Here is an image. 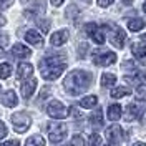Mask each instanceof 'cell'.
I'll list each match as a JSON object with an SVG mask.
<instances>
[{
	"label": "cell",
	"instance_id": "24",
	"mask_svg": "<svg viewBox=\"0 0 146 146\" xmlns=\"http://www.w3.org/2000/svg\"><path fill=\"white\" fill-rule=\"evenodd\" d=\"M129 93H131L129 88H126V86H118V88L111 90V96L113 98H123V96H128Z\"/></svg>",
	"mask_w": 146,
	"mask_h": 146
},
{
	"label": "cell",
	"instance_id": "21",
	"mask_svg": "<svg viewBox=\"0 0 146 146\" xmlns=\"http://www.w3.org/2000/svg\"><path fill=\"white\" fill-rule=\"evenodd\" d=\"M96 103H98V98H96L95 95H90V96L82 98L80 106H82V108H95V106H96Z\"/></svg>",
	"mask_w": 146,
	"mask_h": 146
},
{
	"label": "cell",
	"instance_id": "29",
	"mask_svg": "<svg viewBox=\"0 0 146 146\" xmlns=\"http://www.w3.org/2000/svg\"><path fill=\"white\" fill-rule=\"evenodd\" d=\"M38 27L42 28L43 33H46V32L50 30V22H48V20H40V22H38Z\"/></svg>",
	"mask_w": 146,
	"mask_h": 146
},
{
	"label": "cell",
	"instance_id": "12",
	"mask_svg": "<svg viewBox=\"0 0 146 146\" xmlns=\"http://www.w3.org/2000/svg\"><path fill=\"white\" fill-rule=\"evenodd\" d=\"M68 42V30H58L50 36V43L53 46H60Z\"/></svg>",
	"mask_w": 146,
	"mask_h": 146
},
{
	"label": "cell",
	"instance_id": "35",
	"mask_svg": "<svg viewBox=\"0 0 146 146\" xmlns=\"http://www.w3.org/2000/svg\"><path fill=\"white\" fill-rule=\"evenodd\" d=\"M48 91H50V88H43V91L40 93V100H43V98H46V95H48Z\"/></svg>",
	"mask_w": 146,
	"mask_h": 146
},
{
	"label": "cell",
	"instance_id": "7",
	"mask_svg": "<svg viewBox=\"0 0 146 146\" xmlns=\"http://www.w3.org/2000/svg\"><path fill=\"white\" fill-rule=\"evenodd\" d=\"M116 62V55L113 52H96L93 55V63L100 66H108Z\"/></svg>",
	"mask_w": 146,
	"mask_h": 146
},
{
	"label": "cell",
	"instance_id": "17",
	"mask_svg": "<svg viewBox=\"0 0 146 146\" xmlns=\"http://www.w3.org/2000/svg\"><path fill=\"white\" fill-rule=\"evenodd\" d=\"M32 73H33V66L30 63H20L17 68V76L20 80H25L28 76H32Z\"/></svg>",
	"mask_w": 146,
	"mask_h": 146
},
{
	"label": "cell",
	"instance_id": "28",
	"mask_svg": "<svg viewBox=\"0 0 146 146\" xmlns=\"http://www.w3.org/2000/svg\"><path fill=\"white\" fill-rule=\"evenodd\" d=\"M72 146H85V141H83V138L80 135H75L72 138Z\"/></svg>",
	"mask_w": 146,
	"mask_h": 146
},
{
	"label": "cell",
	"instance_id": "1",
	"mask_svg": "<svg viewBox=\"0 0 146 146\" xmlns=\"http://www.w3.org/2000/svg\"><path fill=\"white\" fill-rule=\"evenodd\" d=\"M91 85V73L85 72V70H73L68 73V76L65 78L63 86L68 95H82L83 91L88 90Z\"/></svg>",
	"mask_w": 146,
	"mask_h": 146
},
{
	"label": "cell",
	"instance_id": "5",
	"mask_svg": "<svg viewBox=\"0 0 146 146\" xmlns=\"http://www.w3.org/2000/svg\"><path fill=\"white\" fill-rule=\"evenodd\" d=\"M12 125H13V129L17 131V133H25L30 125H32V119L28 116L27 113H15V115H12Z\"/></svg>",
	"mask_w": 146,
	"mask_h": 146
},
{
	"label": "cell",
	"instance_id": "30",
	"mask_svg": "<svg viewBox=\"0 0 146 146\" xmlns=\"http://www.w3.org/2000/svg\"><path fill=\"white\" fill-rule=\"evenodd\" d=\"M7 45H9V36L0 32V48H2V46H7Z\"/></svg>",
	"mask_w": 146,
	"mask_h": 146
},
{
	"label": "cell",
	"instance_id": "14",
	"mask_svg": "<svg viewBox=\"0 0 146 146\" xmlns=\"http://www.w3.org/2000/svg\"><path fill=\"white\" fill-rule=\"evenodd\" d=\"M12 55L17 56V58H28L32 55V50L28 46H25L23 43H15L13 48H12Z\"/></svg>",
	"mask_w": 146,
	"mask_h": 146
},
{
	"label": "cell",
	"instance_id": "10",
	"mask_svg": "<svg viewBox=\"0 0 146 146\" xmlns=\"http://www.w3.org/2000/svg\"><path fill=\"white\" fill-rule=\"evenodd\" d=\"M141 113H143V108L136 105V103H131V105H128L126 106V111H125V118L128 121H133V119H138L141 116Z\"/></svg>",
	"mask_w": 146,
	"mask_h": 146
},
{
	"label": "cell",
	"instance_id": "32",
	"mask_svg": "<svg viewBox=\"0 0 146 146\" xmlns=\"http://www.w3.org/2000/svg\"><path fill=\"white\" fill-rule=\"evenodd\" d=\"M0 146H20V145H18L17 139H10V141H5V143H2Z\"/></svg>",
	"mask_w": 146,
	"mask_h": 146
},
{
	"label": "cell",
	"instance_id": "20",
	"mask_svg": "<svg viewBox=\"0 0 146 146\" xmlns=\"http://www.w3.org/2000/svg\"><path fill=\"white\" fill-rule=\"evenodd\" d=\"M119 118H121V106L119 105H111L108 108V119L118 121Z\"/></svg>",
	"mask_w": 146,
	"mask_h": 146
},
{
	"label": "cell",
	"instance_id": "31",
	"mask_svg": "<svg viewBox=\"0 0 146 146\" xmlns=\"http://www.w3.org/2000/svg\"><path fill=\"white\" fill-rule=\"evenodd\" d=\"M5 136H7V126H5L3 121H0V139L5 138Z\"/></svg>",
	"mask_w": 146,
	"mask_h": 146
},
{
	"label": "cell",
	"instance_id": "6",
	"mask_svg": "<svg viewBox=\"0 0 146 146\" xmlns=\"http://www.w3.org/2000/svg\"><path fill=\"white\" fill-rule=\"evenodd\" d=\"M108 27H110V42L116 48H123L125 40H126L125 30H121V27H118V25H108Z\"/></svg>",
	"mask_w": 146,
	"mask_h": 146
},
{
	"label": "cell",
	"instance_id": "43",
	"mask_svg": "<svg viewBox=\"0 0 146 146\" xmlns=\"http://www.w3.org/2000/svg\"><path fill=\"white\" fill-rule=\"evenodd\" d=\"M83 2H86V3H90V2H91V0H83Z\"/></svg>",
	"mask_w": 146,
	"mask_h": 146
},
{
	"label": "cell",
	"instance_id": "8",
	"mask_svg": "<svg viewBox=\"0 0 146 146\" xmlns=\"http://www.w3.org/2000/svg\"><path fill=\"white\" fill-rule=\"evenodd\" d=\"M85 30H86V33H88L98 45H103V43H105V40H106V38H105V32H103V28H100L96 23H88Z\"/></svg>",
	"mask_w": 146,
	"mask_h": 146
},
{
	"label": "cell",
	"instance_id": "25",
	"mask_svg": "<svg viewBox=\"0 0 146 146\" xmlns=\"http://www.w3.org/2000/svg\"><path fill=\"white\" fill-rule=\"evenodd\" d=\"M10 73H12V66H10V63H2L0 65V78H9Z\"/></svg>",
	"mask_w": 146,
	"mask_h": 146
},
{
	"label": "cell",
	"instance_id": "33",
	"mask_svg": "<svg viewBox=\"0 0 146 146\" xmlns=\"http://www.w3.org/2000/svg\"><path fill=\"white\" fill-rule=\"evenodd\" d=\"M113 3V0H98V5L100 7H110Z\"/></svg>",
	"mask_w": 146,
	"mask_h": 146
},
{
	"label": "cell",
	"instance_id": "44",
	"mask_svg": "<svg viewBox=\"0 0 146 146\" xmlns=\"http://www.w3.org/2000/svg\"><path fill=\"white\" fill-rule=\"evenodd\" d=\"M0 90H2V86H0Z\"/></svg>",
	"mask_w": 146,
	"mask_h": 146
},
{
	"label": "cell",
	"instance_id": "22",
	"mask_svg": "<svg viewBox=\"0 0 146 146\" xmlns=\"http://www.w3.org/2000/svg\"><path fill=\"white\" fill-rule=\"evenodd\" d=\"M116 83V76L113 73H103L101 75V86H113Z\"/></svg>",
	"mask_w": 146,
	"mask_h": 146
},
{
	"label": "cell",
	"instance_id": "39",
	"mask_svg": "<svg viewBox=\"0 0 146 146\" xmlns=\"http://www.w3.org/2000/svg\"><path fill=\"white\" fill-rule=\"evenodd\" d=\"M133 146H146V145H145V143H141V141H138V143H135Z\"/></svg>",
	"mask_w": 146,
	"mask_h": 146
},
{
	"label": "cell",
	"instance_id": "37",
	"mask_svg": "<svg viewBox=\"0 0 146 146\" xmlns=\"http://www.w3.org/2000/svg\"><path fill=\"white\" fill-rule=\"evenodd\" d=\"M5 23H7V18L3 17V15H0V27H3Z\"/></svg>",
	"mask_w": 146,
	"mask_h": 146
},
{
	"label": "cell",
	"instance_id": "27",
	"mask_svg": "<svg viewBox=\"0 0 146 146\" xmlns=\"http://www.w3.org/2000/svg\"><path fill=\"white\" fill-rule=\"evenodd\" d=\"M136 98L138 100H146V85H139L136 88Z\"/></svg>",
	"mask_w": 146,
	"mask_h": 146
},
{
	"label": "cell",
	"instance_id": "38",
	"mask_svg": "<svg viewBox=\"0 0 146 146\" xmlns=\"http://www.w3.org/2000/svg\"><path fill=\"white\" fill-rule=\"evenodd\" d=\"M125 5H131V3H135V0H121Z\"/></svg>",
	"mask_w": 146,
	"mask_h": 146
},
{
	"label": "cell",
	"instance_id": "41",
	"mask_svg": "<svg viewBox=\"0 0 146 146\" xmlns=\"http://www.w3.org/2000/svg\"><path fill=\"white\" fill-rule=\"evenodd\" d=\"M143 10H145V12H146V2H145V5H143Z\"/></svg>",
	"mask_w": 146,
	"mask_h": 146
},
{
	"label": "cell",
	"instance_id": "4",
	"mask_svg": "<svg viewBox=\"0 0 146 146\" xmlns=\"http://www.w3.org/2000/svg\"><path fill=\"white\" fill-rule=\"evenodd\" d=\"M46 113L55 119H65L68 116V113H70V110L65 106L62 101L58 100H53L48 103V106H46Z\"/></svg>",
	"mask_w": 146,
	"mask_h": 146
},
{
	"label": "cell",
	"instance_id": "36",
	"mask_svg": "<svg viewBox=\"0 0 146 146\" xmlns=\"http://www.w3.org/2000/svg\"><path fill=\"white\" fill-rule=\"evenodd\" d=\"M50 2H52V5H53V7H60V5L63 3V0H50Z\"/></svg>",
	"mask_w": 146,
	"mask_h": 146
},
{
	"label": "cell",
	"instance_id": "23",
	"mask_svg": "<svg viewBox=\"0 0 146 146\" xmlns=\"http://www.w3.org/2000/svg\"><path fill=\"white\" fill-rule=\"evenodd\" d=\"M25 146H45V139L40 135H35V136H30L25 141Z\"/></svg>",
	"mask_w": 146,
	"mask_h": 146
},
{
	"label": "cell",
	"instance_id": "13",
	"mask_svg": "<svg viewBox=\"0 0 146 146\" xmlns=\"http://www.w3.org/2000/svg\"><path fill=\"white\" fill-rule=\"evenodd\" d=\"M0 101H2V105H5V106H9V108H13V106L18 103L17 95H15V91L13 90L5 91V93L0 96Z\"/></svg>",
	"mask_w": 146,
	"mask_h": 146
},
{
	"label": "cell",
	"instance_id": "18",
	"mask_svg": "<svg viewBox=\"0 0 146 146\" xmlns=\"http://www.w3.org/2000/svg\"><path fill=\"white\" fill-rule=\"evenodd\" d=\"M90 123H91L95 128L103 126V111H101L100 108H96V110H95V111L90 115Z\"/></svg>",
	"mask_w": 146,
	"mask_h": 146
},
{
	"label": "cell",
	"instance_id": "19",
	"mask_svg": "<svg viewBox=\"0 0 146 146\" xmlns=\"http://www.w3.org/2000/svg\"><path fill=\"white\" fill-rule=\"evenodd\" d=\"M145 20L143 18H129L128 20V28L131 30V32H139V30H143L145 28Z\"/></svg>",
	"mask_w": 146,
	"mask_h": 146
},
{
	"label": "cell",
	"instance_id": "15",
	"mask_svg": "<svg viewBox=\"0 0 146 146\" xmlns=\"http://www.w3.org/2000/svg\"><path fill=\"white\" fill-rule=\"evenodd\" d=\"M25 40L28 43H32L33 46H42L43 45V36L40 35L36 30H28L25 33Z\"/></svg>",
	"mask_w": 146,
	"mask_h": 146
},
{
	"label": "cell",
	"instance_id": "42",
	"mask_svg": "<svg viewBox=\"0 0 146 146\" xmlns=\"http://www.w3.org/2000/svg\"><path fill=\"white\" fill-rule=\"evenodd\" d=\"M20 2H22V3H25V2H28V0H20Z\"/></svg>",
	"mask_w": 146,
	"mask_h": 146
},
{
	"label": "cell",
	"instance_id": "26",
	"mask_svg": "<svg viewBox=\"0 0 146 146\" xmlns=\"http://www.w3.org/2000/svg\"><path fill=\"white\" fill-rule=\"evenodd\" d=\"M100 145H101V136H100V135H96V133L90 135V139H88V146H100Z\"/></svg>",
	"mask_w": 146,
	"mask_h": 146
},
{
	"label": "cell",
	"instance_id": "16",
	"mask_svg": "<svg viewBox=\"0 0 146 146\" xmlns=\"http://www.w3.org/2000/svg\"><path fill=\"white\" fill-rule=\"evenodd\" d=\"M35 88H36L35 78H30L28 82H23V85H22V95H23V98H30V96L33 95Z\"/></svg>",
	"mask_w": 146,
	"mask_h": 146
},
{
	"label": "cell",
	"instance_id": "2",
	"mask_svg": "<svg viewBox=\"0 0 146 146\" xmlns=\"http://www.w3.org/2000/svg\"><path fill=\"white\" fill-rule=\"evenodd\" d=\"M65 68H66V63H65V58L62 55L48 56L40 62V72L45 80H56L65 72Z\"/></svg>",
	"mask_w": 146,
	"mask_h": 146
},
{
	"label": "cell",
	"instance_id": "9",
	"mask_svg": "<svg viewBox=\"0 0 146 146\" xmlns=\"http://www.w3.org/2000/svg\"><path fill=\"white\" fill-rule=\"evenodd\" d=\"M121 138H123V129L119 125H113V126H110L106 129V141L111 143V145H116L121 141Z\"/></svg>",
	"mask_w": 146,
	"mask_h": 146
},
{
	"label": "cell",
	"instance_id": "34",
	"mask_svg": "<svg viewBox=\"0 0 146 146\" xmlns=\"http://www.w3.org/2000/svg\"><path fill=\"white\" fill-rule=\"evenodd\" d=\"M12 3H13V0H3V3H2V9H9Z\"/></svg>",
	"mask_w": 146,
	"mask_h": 146
},
{
	"label": "cell",
	"instance_id": "40",
	"mask_svg": "<svg viewBox=\"0 0 146 146\" xmlns=\"http://www.w3.org/2000/svg\"><path fill=\"white\" fill-rule=\"evenodd\" d=\"M141 38H143V42H145V43H146V35H143V36H141Z\"/></svg>",
	"mask_w": 146,
	"mask_h": 146
},
{
	"label": "cell",
	"instance_id": "3",
	"mask_svg": "<svg viewBox=\"0 0 146 146\" xmlns=\"http://www.w3.org/2000/svg\"><path fill=\"white\" fill-rule=\"evenodd\" d=\"M66 125L65 123H58V121H55V123H50L48 125V139L52 141V143H60V141H63L65 136H66Z\"/></svg>",
	"mask_w": 146,
	"mask_h": 146
},
{
	"label": "cell",
	"instance_id": "11",
	"mask_svg": "<svg viewBox=\"0 0 146 146\" xmlns=\"http://www.w3.org/2000/svg\"><path fill=\"white\" fill-rule=\"evenodd\" d=\"M131 52H133L135 58H136L139 63L146 65V46L143 43H133L131 45Z\"/></svg>",
	"mask_w": 146,
	"mask_h": 146
}]
</instances>
